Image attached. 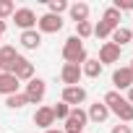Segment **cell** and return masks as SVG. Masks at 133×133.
<instances>
[{"label": "cell", "mask_w": 133, "mask_h": 133, "mask_svg": "<svg viewBox=\"0 0 133 133\" xmlns=\"http://www.w3.org/2000/svg\"><path fill=\"white\" fill-rule=\"evenodd\" d=\"M16 13V3L13 0H0V21H5Z\"/></svg>", "instance_id": "cb8c5ba5"}, {"label": "cell", "mask_w": 133, "mask_h": 133, "mask_svg": "<svg viewBox=\"0 0 133 133\" xmlns=\"http://www.w3.org/2000/svg\"><path fill=\"white\" fill-rule=\"evenodd\" d=\"M18 42H21L24 50H39V47H42V34H39L37 29H29V31H21Z\"/></svg>", "instance_id": "4fadbf2b"}, {"label": "cell", "mask_w": 133, "mask_h": 133, "mask_svg": "<svg viewBox=\"0 0 133 133\" xmlns=\"http://www.w3.org/2000/svg\"><path fill=\"white\" fill-rule=\"evenodd\" d=\"M44 94H47V84L42 81V78H31V81H26V91H24V97H26V102L29 104H39L42 99H44Z\"/></svg>", "instance_id": "3957f363"}, {"label": "cell", "mask_w": 133, "mask_h": 133, "mask_svg": "<svg viewBox=\"0 0 133 133\" xmlns=\"http://www.w3.org/2000/svg\"><path fill=\"white\" fill-rule=\"evenodd\" d=\"M47 13H52V16H60V13H65L68 11V3H65V0H50L47 3Z\"/></svg>", "instance_id": "484cf974"}, {"label": "cell", "mask_w": 133, "mask_h": 133, "mask_svg": "<svg viewBox=\"0 0 133 133\" xmlns=\"http://www.w3.org/2000/svg\"><path fill=\"white\" fill-rule=\"evenodd\" d=\"M89 120L91 123H104L107 117H110V110L104 107V102H94V104H89Z\"/></svg>", "instance_id": "5bb4252c"}, {"label": "cell", "mask_w": 133, "mask_h": 133, "mask_svg": "<svg viewBox=\"0 0 133 133\" xmlns=\"http://www.w3.org/2000/svg\"><path fill=\"white\" fill-rule=\"evenodd\" d=\"M120 52H123V47H117V44H112V42H104L102 47H99V63L102 65H107V63H117L120 60Z\"/></svg>", "instance_id": "9c48e42d"}, {"label": "cell", "mask_w": 133, "mask_h": 133, "mask_svg": "<svg viewBox=\"0 0 133 133\" xmlns=\"http://www.w3.org/2000/svg\"><path fill=\"white\" fill-rule=\"evenodd\" d=\"M11 73H13L18 81H31V78H34V63L26 60L24 55H18V57L11 63Z\"/></svg>", "instance_id": "277c9868"}, {"label": "cell", "mask_w": 133, "mask_h": 133, "mask_svg": "<svg viewBox=\"0 0 133 133\" xmlns=\"http://www.w3.org/2000/svg\"><path fill=\"white\" fill-rule=\"evenodd\" d=\"M89 5L86 3H73V5H68V13H71V18L76 21V24H81V21H89Z\"/></svg>", "instance_id": "9a60e30c"}, {"label": "cell", "mask_w": 133, "mask_h": 133, "mask_svg": "<svg viewBox=\"0 0 133 133\" xmlns=\"http://www.w3.org/2000/svg\"><path fill=\"white\" fill-rule=\"evenodd\" d=\"M102 102H104V107H107V110H110V112H115V110H117V107H120V104H123V102H125V97H123V94H120V91H107V94H104V99H102Z\"/></svg>", "instance_id": "ac0fdd59"}, {"label": "cell", "mask_w": 133, "mask_h": 133, "mask_svg": "<svg viewBox=\"0 0 133 133\" xmlns=\"http://www.w3.org/2000/svg\"><path fill=\"white\" fill-rule=\"evenodd\" d=\"M130 42H133V31H130L128 26H117V29L112 31V44L123 47V44H130Z\"/></svg>", "instance_id": "2e32d148"}, {"label": "cell", "mask_w": 133, "mask_h": 133, "mask_svg": "<svg viewBox=\"0 0 133 133\" xmlns=\"http://www.w3.org/2000/svg\"><path fill=\"white\" fill-rule=\"evenodd\" d=\"M128 68H130V73H133V60H130V65H128Z\"/></svg>", "instance_id": "836d02e7"}, {"label": "cell", "mask_w": 133, "mask_h": 133, "mask_svg": "<svg viewBox=\"0 0 133 133\" xmlns=\"http://www.w3.org/2000/svg\"><path fill=\"white\" fill-rule=\"evenodd\" d=\"M125 102H128V104H133V86L128 89V97H125Z\"/></svg>", "instance_id": "f546056e"}, {"label": "cell", "mask_w": 133, "mask_h": 133, "mask_svg": "<svg viewBox=\"0 0 133 133\" xmlns=\"http://www.w3.org/2000/svg\"><path fill=\"white\" fill-rule=\"evenodd\" d=\"M0 73H8V65H5L3 60H0Z\"/></svg>", "instance_id": "1f68e13d"}, {"label": "cell", "mask_w": 133, "mask_h": 133, "mask_svg": "<svg viewBox=\"0 0 133 133\" xmlns=\"http://www.w3.org/2000/svg\"><path fill=\"white\" fill-rule=\"evenodd\" d=\"M130 44H133V42H130Z\"/></svg>", "instance_id": "e575fe53"}, {"label": "cell", "mask_w": 133, "mask_h": 133, "mask_svg": "<svg viewBox=\"0 0 133 133\" xmlns=\"http://www.w3.org/2000/svg\"><path fill=\"white\" fill-rule=\"evenodd\" d=\"M52 115H55V120H65V117L71 115V107L65 104V102H57V104L52 107Z\"/></svg>", "instance_id": "4316f807"}, {"label": "cell", "mask_w": 133, "mask_h": 133, "mask_svg": "<svg viewBox=\"0 0 133 133\" xmlns=\"http://www.w3.org/2000/svg\"><path fill=\"white\" fill-rule=\"evenodd\" d=\"M102 21H107V24H112V26L117 29V26H120V11L110 5V8L104 11V16H102Z\"/></svg>", "instance_id": "d4e9b609"}, {"label": "cell", "mask_w": 133, "mask_h": 133, "mask_svg": "<svg viewBox=\"0 0 133 133\" xmlns=\"http://www.w3.org/2000/svg\"><path fill=\"white\" fill-rule=\"evenodd\" d=\"M110 133H133V128L130 125H125V123H117V125H112V130Z\"/></svg>", "instance_id": "f1b7e54d"}, {"label": "cell", "mask_w": 133, "mask_h": 133, "mask_svg": "<svg viewBox=\"0 0 133 133\" xmlns=\"http://www.w3.org/2000/svg\"><path fill=\"white\" fill-rule=\"evenodd\" d=\"M112 31H115V26H112V24H107V21H99V24H94V37H99V39H107V37H112Z\"/></svg>", "instance_id": "44dd1931"}, {"label": "cell", "mask_w": 133, "mask_h": 133, "mask_svg": "<svg viewBox=\"0 0 133 133\" xmlns=\"http://www.w3.org/2000/svg\"><path fill=\"white\" fill-rule=\"evenodd\" d=\"M94 34V24L91 21H81V24H76V37L84 42V39H89Z\"/></svg>", "instance_id": "7402d4cb"}, {"label": "cell", "mask_w": 133, "mask_h": 133, "mask_svg": "<svg viewBox=\"0 0 133 133\" xmlns=\"http://www.w3.org/2000/svg\"><path fill=\"white\" fill-rule=\"evenodd\" d=\"M102 68H104V65H102L99 60H89V57H86V63L81 65V73H84L86 78H99V76H102Z\"/></svg>", "instance_id": "e0dca14e"}, {"label": "cell", "mask_w": 133, "mask_h": 133, "mask_svg": "<svg viewBox=\"0 0 133 133\" xmlns=\"http://www.w3.org/2000/svg\"><path fill=\"white\" fill-rule=\"evenodd\" d=\"M112 8H117L120 13H123V11H133V0H115Z\"/></svg>", "instance_id": "83f0119b"}, {"label": "cell", "mask_w": 133, "mask_h": 133, "mask_svg": "<svg viewBox=\"0 0 133 133\" xmlns=\"http://www.w3.org/2000/svg\"><path fill=\"white\" fill-rule=\"evenodd\" d=\"M63 60H65V63H73V65H84V63H86L84 42H81L76 34L65 39V44H63Z\"/></svg>", "instance_id": "6da1fadb"}, {"label": "cell", "mask_w": 133, "mask_h": 133, "mask_svg": "<svg viewBox=\"0 0 133 133\" xmlns=\"http://www.w3.org/2000/svg\"><path fill=\"white\" fill-rule=\"evenodd\" d=\"M16 57H18V52H16L13 44H3V47H0V60L8 65V73H11V63H13Z\"/></svg>", "instance_id": "d6986e66"}, {"label": "cell", "mask_w": 133, "mask_h": 133, "mask_svg": "<svg viewBox=\"0 0 133 133\" xmlns=\"http://www.w3.org/2000/svg\"><path fill=\"white\" fill-rule=\"evenodd\" d=\"M63 29V18L60 16H52V13H44L37 18V31L39 34H57Z\"/></svg>", "instance_id": "5b68a950"}, {"label": "cell", "mask_w": 133, "mask_h": 133, "mask_svg": "<svg viewBox=\"0 0 133 133\" xmlns=\"http://www.w3.org/2000/svg\"><path fill=\"white\" fill-rule=\"evenodd\" d=\"M115 115H117V120H120V123H125V125H128V123L133 120V104L123 102V104H120V107L115 110Z\"/></svg>", "instance_id": "ffe728a7"}, {"label": "cell", "mask_w": 133, "mask_h": 133, "mask_svg": "<svg viewBox=\"0 0 133 133\" xmlns=\"http://www.w3.org/2000/svg\"><path fill=\"white\" fill-rule=\"evenodd\" d=\"M5 104H8L11 110H21V107H26L29 102H26V97L18 91V94H11V97H5Z\"/></svg>", "instance_id": "603a6c76"}, {"label": "cell", "mask_w": 133, "mask_h": 133, "mask_svg": "<svg viewBox=\"0 0 133 133\" xmlns=\"http://www.w3.org/2000/svg\"><path fill=\"white\" fill-rule=\"evenodd\" d=\"M18 86H21V81L13 73H0V94H3V97L18 94Z\"/></svg>", "instance_id": "7c38bea8"}, {"label": "cell", "mask_w": 133, "mask_h": 133, "mask_svg": "<svg viewBox=\"0 0 133 133\" xmlns=\"http://www.w3.org/2000/svg\"><path fill=\"white\" fill-rule=\"evenodd\" d=\"M60 102H65L68 107H78V104L86 102V89H84V86H63Z\"/></svg>", "instance_id": "8992f818"}, {"label": "cell", "mask_w": 133, "mask_h": 133, "mask_svg": "<svg viewBox=\"0 0 133 133\" xmlns=\"http://www.w3.org/2000/svg\"><path fill=\"white\" fill-rule=\"evenodd\" d=\"M86 123H89V115H86V110H81V107H71V115L65 117L63 133H84Z\"/></svg>", "instance_id": "7a4b0ae2"}, {"label": "cell", "mask_w": 133, "mask_h": 133, "mask_svg": "<svg viewBox=\"0 0 133 133\" xmlns=\"http://www.w3.org/2000/svg\"><path fill=\"white\" fill-rule=\"evenodd\" d=\"M34 123H37L39 128L50 130V128L55 125V115H52V107H47V104L37 107V112H34Z\"/></svg>", "instance_id": "8fae6325"}, {"label": "cell", "mask_w": 133, "mask_h": 133, "mask_svg": "<svg viewBox=\"0 0 133 133\" xmlns=\"http://www.w3.org/2000/svg\"><path fill=\"white\" fill-rule=\"evenodd\" d=\"M11 18L16 21V26H18L21 31H29V29L37 26V13H34L31 8H16V13H13Z\"/></svg>", "instance_id": "52a82bcc"}, {"label": "cell", "mask_w": 133, "mask_h": 133, "mask_svg": "<svg viewBox=\"0 0 133 133\" xmlns=\"http://www.w3.org/2000/svg\"><path fill=\"white\" fill-rule=\"evenodd\" d=\"M5 29H8V24H5V21H0V39H3V34H5Z\"/></svg>", "instance_id": "4dcf8cb0"}, {"label": "cell", "mask_w": 133, "mask_h": 133, "mask_svg": "<svg viewBox=\"0 0 133 133\" xmlns=\"http://www.w3.org/2000/svg\"><path fill=\"white\" fill-rule=\"evenodd\" d=\"M112 84H115V91H128L130 86H133V73H130V68H115V73H112Z\"/></svg>", "instance_id": "30bf717a"}, {"label": "cell", "mask_w": 133, "mask_h": 133, "mask_svg": "<svg viewBox=\"0 0 133 133\" xmlns=\"http://www.w3.org/2000/svg\"><path fill=\"white\" fill-rule=\"evenodd\" d=\"M44 133H63L60 128H50V130H44Z\"/></svg>", "instance_id": "d6a6232c"}, {"label": "cell", "mask_w": 133, "mask_h": 133, "mask_svg": "<svg viewBox=\"0 0 133 133\" xmlns=\"http://www.w3.org/2000/svg\"><path fill=\"white\" fill-rule=\"evenodd\" d=\"M81 65H73V63H63V68H60V78L65 86H78L81 81Z\"/></svg>", "instance_id": "ba28073f"}]
</instances>
